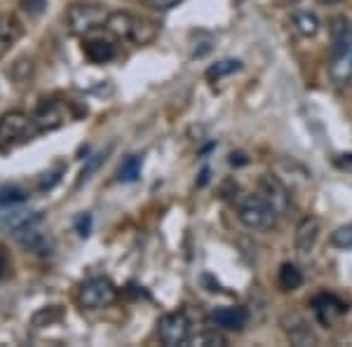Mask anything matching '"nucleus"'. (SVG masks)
I'll list each match as a JSON object with an SVG mask.
<instances>
[{
    "label": "nucleus",
    "instance_id": "f257e3e1",
    "mask_svg": "<svg viewBox=\"0 0 352 347\" xmlns=\"http://www.w3.org/2000/svg\"><path fill=\"white\" fill-rule=\"evenodd\" d=\"M331 59H329V78L333 85L343 87L352 80V24L348 16L331 19Z\"/></svg>",
    "mask_w": 352,
    "mask_h": 347
},
{
    "label": "nucleus",
    "instance_id": "f03ea898",
    "mask_svg": "<svg viewBox=\"0 0 352 347\" xmlns=\"http://www.w3.org/2000/svg\"><path fill=\"white\" fill-rule=\"evenodd\" d=\"M41 132L36 117L26 115L21 111H10L0 117V153L14 150L16 146H24L33 141Z\"/></svg>",
    "mask_w": 352,
    "mask_h": 347
},
{
    "label": "nucleus",
    "instance_id": "7ed1b4c3",
    "mask_svg": "<svg viewBox=\"0 0 352 347\" xmlns=\"http://www.w3.org/2000/svg\"><path fill=\"white\" fill-rule=\"evenodd\" d=\"M237 207V219L242 221L244 227L256 232H265V230H275L277 227V219L280 214L270 207L263 197L258 195H249V192H242L240 197L235 200Z\"/></svg>",
    "mask_w": 352,
    "mask_h": 347
},
{
    "label": "nucleus",
    "instance_id": "20e7f679",
    "mask_svg": "<svg viewBox=\"0 0 352 347\" xmlns=\"http://www.w3.org/2000/svg\"><path fill=\"white\" fill-rule=\"evenodd\" d=\"M111 12L99 3H76L71 5L66 14V26L71 31V36L87 38L96 33L99 28H106Z\"/></svg>",
    "mask_w": 352,
    "mask_h": 347
},
{
    "label": "nucleus",
    "instance_id": "39448f33",
    "mask_svg": "<svg viewBox=\"0 0 352 347\" xmlns=\"http://www.w3.org/2000/svg\"><path fill=\"white\" fill-rule=\"evenodd\" d=\"M118 298V289L113 287L109 280L104 277H92L80 287L78 291V303L87 310H101V307H109L116 303Z\"/></svg>",
    "mask_w": 352,
    "mask_h": 347
},
{
    "label": "nucleus",
    "instance_id": "423d86ee",
    "mask_svg": "<svg viewBox=\"0 0 352 347\" xmlns=\"http://www.w3.org/2000/svg\"><path fill=\"white\" fill-rule=\"evenodd\" d=\"M157 335H160L162 345L167 347L188 345L192 333H190V320L186 317V312H169V315L160 317V322H157Z\"/></svg>",
    "mask_w": 352,
    "mask_h": 347
},
{
    "label": "nucleus",
    "instance_id": "0eeeda50",
    "mask_svg": "<svg viewBox=\"0 0 352 347\" xmlns=\"http://www.w3.org/2000/svg\"><path fill=\"white\" fill-rule=\"evenodd\" d=\"M258 195L263 197V200L268 202L280 216H287L289 212H292V192H289V188L282 183L277 176H272V174L261 176L258 179Z\"/></svg>",
    "mask_w": 352,
    "mask_h": 347
},
{
    "label": "nucleus",
    "instance_id": "6e6552de",
    "mask_svg": "<svg viewBox=\"0 0 352 347\" xmlns=\"http://www.w3.org/2000/svg\"><path fill=\"white\" fill-rule=\"evenodd\" d=\"M33 117H36L41 132H54V129L64 127V124L71 120V111H68L66 101L50 99L38 106V111L33 113Z\"/></svg>",
    "mask_w": 352,
    "mask_h": 347
},
{
    "label": "nucleus",
    "instance_id": "1a4fd4ad",
    "mask_svg": "<svg viewBox=\"0 0 352 347\" xmlns=\"http://www.w3.org/2000/svg\"><path fill=\"white\" fill-rule=\"evenodd\" d=\"M280 326H282V331L287 333V338L292 340L294 345L305 347V345H315L317 343V335L312 333L310 324L305 322L298 312H287V315H282Z\"/></svg>",
    "mask_w": 352,
    "mask_h": 347
},
{
    "label": "nucleus",
    "instance_id": "9d476101",
    "mask_svg": "<svg viewBox=\"0 0 352 347\" xmlns=\"http://www.w3.org/2000/svg\"><path fill=\"white\" fill-rule=\"evenodd\" d=\"M209 322L221 331H244V326L249 324V312L247 307L232 305V307H217L209 312Z\"/></svg>",
    "mask_w": 352,
    "mask_h": 347
},
{
    "label": "nucleus",
    "instance_id": "9b49d317",
    "mask_svg": "<svg viewBox=\"0 0 352 347\" xmlns=\"http://www.w3.org/2000/svg\"><path fill=\"white\" fill-rule=\"evenodd\" d=\"M322 232V223L315 216H305L296 227V235H294V244H296V251L300 256H308L317 244V237Z\"/></svg>",
    "mask_w": 352,
    "mask_h": 347
},
{
    "label": "nucleus",
    "instance_id": "f8f14e48",
    "mask_svg": "<svg viewBox=\"0 0 352 347\" xmlns=\"http://www.w3.org/2000/svg\"><path fill=\"white\" fill-rule=\"evenodd\" d=\"M312 310H315V317L320 320V324L324 326H331L333 322L338 320L340 315H345V303L338 300L336 295L331 293H322L312 300Z\"/></svg>",
    "mask_w": 352,
    "mask_h": 347
},
{
    "label": "nucleus",
    "instance_id": "ddd939ff",
    "mask_svg": "<svg viewBox=\"0 0 352 347\" xmlns=\"http://www.w3.org/2000/svg\"><path fill=\"white\" fill-rule=\"evenodd\" d=\"M82 52L92 64H109L116 56V43L111 38H101V36H87L82 43Z\"/></svg>",
    "mask_w": 352,
    "mask_h": 347
},
{
    "label": "nucleus",
    "instance_id": "4468645a",
    "mask_svg": "<svg viewBox=\"0 0 352 347\" xmlns=\"http://www.w3.org/2000/svg\"><path fill=\"white\" fill-rule=\"evenodd\" d=\"M136 16L129 12H111L109 21H106V31L118 41H132Z\"/></svg>",
    "mask_w": 352,
    "mask_h": 347
},
{
    "label": "nucleus",
    "instance_id": "2eb2a0df",
    "mask_svg": "<svg viewBox=\"0 0 352 347\" xmlns=\"http://www.w3.org/2000/svg\"><path fill=\"white\" fill-rule=\"evenodd\" d=\"M21 36V24L12 14H0V54L8 52Z\"/></svg>",
    "mask_w": 352,
    "mask_h": 347
},
{
    "label": "nucleus",
    "instance_id": "dca6fc26",
    "mask_svg": "<svg viewBox=\"0 0 352 347\" xmlns=\"http://www.w3.org/2000/svg\"><path fill=\"white\" fill-rule=\"evenodd\" d=\"M292 21H294V28L300 33L303 38H315L320 33V16L310 10H298V12L292 14Z\"/></svg>",
    "mask_w": 352,
    "mask_h": 347
},
{
    "label": "nucleus",
    "instance_id": "f3484780",
    "mask_svg": "<svg viewBox=\"0 0 352 347\" xmlns=\"http://www.w3.org/2000/svg\"><path fill=\"white\" fill-rule=\"evenodd\" d=\"M277 284L285 293L296 291V289L303 287V272L298 270V265L294 263H285L280 265V275H277Z\"/></svg>",
    "mask_w": 352,
    "mask_h": 347
},
{
    "label": "nucleus",
    "instance_id": "a211bd4d",
    "mask_svg": "<svg viewBox=\"0 0 352 347\" xmlns=\"http://www.w3.org/2000/svg\"><path fill=\"white\" fill-rule=\"evenodd\" d=\"M188 345H195V347H226V345H228V338H226L221 328H204V331L190 335Z\"/></svg>",
    "mask_w": 352,
    "mask_h": 347
},
{
    "label": "nucleus",
    "instance_id": "6ab92c4d",
    "mask_svg": "<svg viewBox=\"0 0 352 347\" xmlns=\"http://www.w3.org/2000/svg\"><path fill=\"white\" fill-rule=\"evenodd\" d=\"M237 71H242V61H237V59L217 61V64H212L207 68V80L217 82V80H221V78L230 76V73H237Z\"/></svg>",
    "mask_w": 352,
    "mask_h": 347
},
{
    "label": "nucleus",
    "instance_id": "aec40b11",
    "mask_svg": "<svg viewBox=\"0 0 352 347\" xmlns=\"http://www.w3.org/2000/svg\"><path fill=\"white\" fill-rule=\"evenodd\" d=\"M155 36H157V26L153 24V21H148V19H141V16H136L132 43L134 45H148Z\"/></svg>",
    "mask_w": 352,
    "mask_h": 347
},
{
    "label": "nucleus",
    "instance_id": "412c9836",
    "mask_svg": "<svg viewBox=\"0 0 352 347\" xmlns=\"http://www.w3.org/2000/svg\"><path fill=\"white\" fill-rule=\"evenodd\" d=\"M139 174H141V157L139 155H129L127 160L120 164V169H118V181L132 183V181L139 179Z\"/></svg>",
    "mask_w": 352,
    "mask_h": 347
},
{
    "label": "nucleus",
    "instance_id": "4be33fe9",
    "mask_svg": "<svg viewBox=\"0 0 352 347\" xmlns=\"http://www.w3.org/2000/svg\"><path fill=\"white\" fill-rule=\"evenodd\" d=\"M329 242H331V247L343 249V251L352 249V223L336 227V230L331 232V237H329Z\"/></svg>",
    "mask_w": 352,
    "mask_h": 347
},
{
    "label": "nucleus",
    "instance_id": "5701e85b",
    "mask_svg": "<svg viewBox=\"0 0 352 347\" xmlns=\"http://www.w3.org/2000/svg\"><path fill=\"white\" fill-rule=\"evenodd\" d=\"M64 320V310L61 307H47V310H41L36 317H33V326H50V324H56V322H61Z\"/></svg>",
    "mask_w": 352,
    "mask_h": 347
},
{
    "label": "nucleus",
    "instance_id": "b1692460",
    "mask_svg": "<svg viewBox=\"0 0 352 347\" xmlns=\"http://www.w3.org/2000/svg\"><path fill=\"white\" fill-rule=\"evenodd\" d=\"M28 197V192L19 186H3L0 188V204H19Z\"/></svg>",
    "mask_w": 352,
    "mask_h": 347
},
{
    "label": "nucleus",
    "instance_id": "393cba45",
    "mask_svg": "<svg viewBox=\"0 0 352 347\" xmlns=\"http://www.w3.org/2000/svg\"><path fill=\"white\" fill-rule=\"evenodd\" d=\"M106 155H109V150H106V153H99V155H94V157H89V162L85 164V167H82V172H80V179H78V186H82L85 181H89V179H92V174L96 172V169L101 167V164H104Z\"/></svg>",
    "mask_w": 352,
    "mask_h": 347
},
{
    "label": "nucleus",
    "instance_id": "a878e982",
    "mask_svg": "<svg viewBox=\"0 0 352 347\" xmlns=\"http://www.w3.org/2000/svg\"><path fill=\"white\" fill-rule=\"evenodd\" d=\"M78 232H80V237H87L89 235V225H92V219H89V214H85L78 219Z\"/></svg>",
    "mask_w": 352,
    "mask_h": 347
},
{
    "label": "nucleus",
    "instance_id": "bb28decb",
    "mask_svg": "<svg viewBox=\"0 0 352 347\" xmlns=\"http://www.w3.org/2000/svg\"><path fill=\"white\" fill-rule=\"evenodd\" d=\"M151 3V8H155V10H172L176 3H181V0H148Z\"/></svg>",
    "mask_w": 352,
    "mask_h": 347
},
{
    "label": "nucleus",
    "instance_id": "cd10ccee",
    "mask_svg": "<svg viewBox=\"0 0 352 347\" xmlns=\"http://www.w3.org/2000/svg\"><path fill=\"white\" fill-rule=\"evenodd\" d=\"M209 181V169H202V174H200V183L197 186H204Z\"/></svg>",
    "mask_w": 352,
    "mask_h": 347
},
{
    "label": "nucleus",
    "instance_id": "c85d7f7f",
    "mask_svg": "<svg viewBox=\"0 0 352 347\" xmlns=\"http://www.w3.org/2000/svg\"><path fill=\"white\" fill-rule=\"evenodd\" d=\"M340 157H343V160H340L343 167H352V153H350V155H340Z\"/></svg>",
    "mask_w": 352,
    "mask_h": 347
},
{
    "label": "nucleus",
    "instance_id": "c756f323",
    "mask_svg": "<svg viewBox=\"0 0 352 347\" xmlns=\"http://www.w3.org/2000/svg\"><path fill=\"white\" fill-rule=\"evenodd\" d=\"M317 3H322V5H338V3H343V0H317Z\"/></svg>",
    "mask_w": 352,
    "mask_h": 347
}]
</instances>
